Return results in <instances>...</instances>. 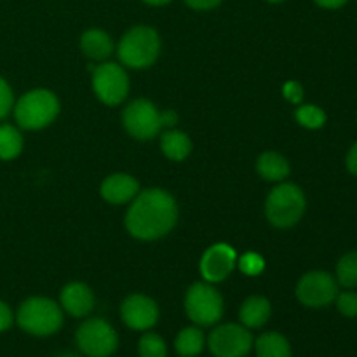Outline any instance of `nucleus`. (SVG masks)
Wrapping results in <instances>:
<instances>
[{
  "label": "nucleus",
  "mask_w": 357,
  "mask_h": 357,
  "mask_svg": "<svg viewBox=\"0 0 357 357\" xmlns=\"http://www.w3.org/2000/svg\"><path fill=\"white\" fill-rule=\"evenodd\" d=\"M268 2H282V0H268Z\"/></svg>",
  "instance_id": "nucleus-37"
},
{
  "label": "nucleus",
  "mask_w": 357,
  "mask_h": 357,
  "mask_svg": "<svg viewBox=\"0 0 357 357\" xmlns=\"http://www.w3.org/2000/svg\"><path fill=\"white\" fill-rule=\"evenodd\" d=\"M75 342L84 356L110 357L119 347V335L110 323L93 317L77 328Z\"/></svg>",
  "instance_id": "nucleus-6"
},
{
  "label": "nucleus",
  "mask_w": 357,
  "mask_h": 357,
  "mask_svg": "<svg viewBox=\"0 0 357 357\" xmlns=\"http://www.w3.org/2000/svg\"><path fill=\"white\" fill-rule=\"evenodd\" d=\"M268 222L278 229H288L305 213V195L295 183H281L268 194L265 202Z\"/></svg>",
  "instance_id": "nucleus-5"
},
{
  "label": "nucleus",
  "mask_w": 357,
  "mask_h": 357,
  "mask_svg": "<svg viewBox=\"0 0 357 357\" xmlns=\"http://www.w3.org/2000/svg\"><path fill=\"white\" fill-rule=\"evenodd\" d=\"M314 2L319 7H323V9H340L349 0H314Z\"/></svg>",
  "instance_id": "nucleus-33"
},
{
  "label": "nucleus",
  "mask_w": 357,
  "mask_h": 357,
  "mask_svg": "<svg viewBox=\"0 0 357 357\" xmlns=\"http://www.w3.org/2000/svg\"><path fill=\"white\" fill-rule=\"evenodd\" d=\"M160 149L171 160H185L192 152V142L183 131H167L160 138Z\"/></svg>",
  "instance_id": "nucleus-21"
},
{
  "label": "nucleus",
  "mask_w": 357,
  "mask_h": 357,
  "mask_svg": "<svg viewBox=\"0 0 357 357\" xmlns=\"http://www.w3.org/2000/svg\"><path fill=\"white\" fill-rule=\"evenodd\" d=\"M239 267L244 274L248 275H257L264 271L265 264H264V258L257 253H248L241 258L239 261Z\"/></svg>",
  "instance_id": "nucleus-28"
},
{
  "label": "nucleus",
  "mask_w": 357,
  "mask_h": 357,
  "mask_svg": "<svg viewBox=\"0 0 357 357\" xmlns=\"http://www.w3.org/2000/svg\"><path fill=\"white\" fill-rule=\"evenodd\" d=\"M16 323L24 333L33 337H49L61 330L63 309L44 296H31L17 309Z\"/></svg>",
  "instance_id": "nucleus-2"
},
{
  "label": "nucleus",
  "mask_w": 357,
  "mask_h": 357,
  "mask_svg": "<svg viewBox=\"0 0 357 357\" xmlns=\"http://www.w3.org/2000/svg\"><path fill=\"white\" fill-rule=\"evenodd\" d=\"M206 345V337L201 328L190 326L178 333L174 340V351L180 357H197L202 354Z\"/></svg>",
  "instance_id": "nucleus-19"
},
{
  "label": "nucleus",
  "mask_w": 357,
  "mask_h": 357,
  "mask_svg": "<svg viewBox=\"0 0 357 357\" xmlns=\"http://www.w3.org/2000/svg\"><path fill=\"white\" fill-rule=\"evenodd\" d=\"M192 9H197V10H208L213 9V7L218 6L222 0H185Z\"/></svg>",
  "instance_id": "nucleus-31"
},
{
  "label": "nucleus",
  "mask_w": 357,
  "mask_h": 357,
  "mask_svg": "<svg viewBox=\"0 0 357 357\" xmlns=\"http://www.w3.org/2000/svg\"><path fill=\"white\" fill-rule=\"evenodd\" d=\"M139 185L131 174L117 173L105 178L101 183V195L110 204H126L138 195Z\"/></svg>",
  "instance_id": "nucleus-15"
},
{
  "label": "nucleus",
  "mask_w": 357,
  "mask_h": 357,
  "mask_svg": "<svg viewBox=\"0 0 357 357\" xmlns=\"http://www.w3.org/2000/svg\"><path fill=\"white\" fill-rule=\"evenodd\" d=\"M282 93H284V98L288 101H291V103L298 105L300 101L303 100V87L302 84L296 82V80H289L288 84H284V89H282Z\"/></svg>",
  "instance_id": "nucleus-29"
},
{
  "label": "nucleus",
  "mask_w": 357,
  "mask_h": 357,
  "mask_svg": "<svg viewBox=\"0 0 357 357\" xmlns=\"http://www.w3.org/2000/svg\"><path fill=\"white\" fill-rule=\"evenodd\" d=\"M61 309L72 317H86L94 309V295L84 282H70L61 291Z\"/></svg>",
  "instance_id": "nucleus-14"
},
{
  "label": "nucleus",
  "mask_w": 357,
  "mask_h": 357,
  "mask_svg": "<svg viewBox=\"0 0 357 357\" xmlns=\"http://www.w3.org/2000/svg\"><path fill=\"white\" fill-rule=\"evenodd\" d=\"M13 108H14L13 89H10V86L7 84V80L0 77V121H3V119L10 114Z\"/></svg>",
  "instance_id": "nucleus-27"
},
{
  "label": "nucleus",
  "mask_w": 357,
  "mask_h": 357,
  "mask_svg": "<svg viewBox=\"0 0 357 357\" xmlns=\"http://www.w3.org/2000/svg\"><path fill=\"white\" fill-rule=\"evenodd\" d=\"M257 357H293L291 344L284 335L278 331H267L261 333L253 342Z\"/></svg>",
  "instance_id": "nucleus-18"
},
{
  "label": "nucleus",
  "mask_w": 357,
  "mask_h": 357,
  "mask_svg": "<svg viewBox=\"0 0 357 357\" xmlns=\"http://www.w3.org/2000/svg\"><path fill=\"white\" fill-rule=\"evenodd\" d=\"M14 323V314L6 302L0 300V333L9 330Z\"/></svg>",
  "instance_id": "nucleus-30"
},
{
  "label": "nucleus",
  "mask_w": 357,
  "mask_h": 357,
  "mask_svg": "<svg viewBox=\"0 0 357 357\" xmlns=\"http://www.w3.org/2000/svg\"><path fill=\"white\" fill-rule=\"evenodd\" d=\"M122 321L135 331L152 330L159 321V307L145 295H131L122 302Z\"/></svg>",
  "instance_id": "nucleus-12"
},
{
  "label": "nucleus",
  "mask_w": 357,
  "mask_h": 357,
  "mask_svg": "<svg viewBox=\"0 0 357 357\" xmlns=\"http://www.w3.org/2000/svg\"><path fill=\"white\" fill-rule=\"evenodd\" d=\"M272 307L265 296H250L244 300L239 310L241 324L248 330H257V328L265 326L271 319Z\"/></svg>",
  "instance_id": "nucleus-16"
},
{
  "label": "nucleus",
  "mask_w": 357,
  "mask_h": 357,
  "mask_svg": "<svg viewBox=\"0 0 357 357\" xmlns=\"http://www.w3.org/2000/svg\"><path fill=\"white\" fill-rule=\"evenodd\" d=\"M257 169L268 181H282L289 174V164L281 153L265 152L258 157Z\"/></svg>",
  "instance_id": "nucleus-20"
},
{
  "label": "nucleus",
  "mask_w": 357,
  "mask_h": 357,
  "mask_svg": "<svg viewBox=\"0 0 357 357\" xmlns=\"http://www.w3.org/2000/svg\"><path fill=\"white\" fill-rule=\"evenodd\" d=\"M160 115H162V124L167 126V128H171V126L178 122V114L174 110H164Z\"/></svg>",
  "instance_id": "nucleus-34"
},
{
  "label": "nucleus",
  "mask_w": 357,
  "mask_h": 357,
  "mask_svg": "<svg viewBox=\"0 0 357 357\" xmlns=\"http://www.w3.org/2000/svg\"><path fill=\"white\" fill-rule=\"evenodd\" d=\"M338 295V282L324 271L307 272L296 284V298L300 303L312 309L328 307Z\"/></svg>",
  "instance_id": "nucleus-10"
},
{
  "label": "nucleus",
  "mask_w": 357,
  "mask_h": 357,
  "mask_svg": "<svg viewBox=\"0 0 357 357\" xmlns=\"http://www.w3.org/2000/svg\"><path fill=\"white\" fill-rule=\"evenodd\" d=\"M160 51V38L153 28L135 26L119 42V59L131 68H146L155 63Z\"/></svg>",
  "instance_id": "nucleus-4"
},
{
  "label": "nucleus",
  "mask_w": 357,
  "mask_h": 357,
  "mask_svg": "<svg viewBox=\"0 0 357 357\" xmlns=\"http://www.w3.org/2000/svg\"><path fill=\"white\" fill-rule=\"evenodd\" d=\"M236 251L229 244H215L209 248L201 260V274L206 281L220 282L230 275L236 267Z\"/></svg>",
  "instance_id": "nucleus-13"
},
{
  "label": "nucleus",
  "mask_w": 357,
  "mask_h": 357,
  "mask_svg": "<svg viewBox=\"0 0 357 357\" xmlns=\"http://www.w3.org/2000/svg\"><path fill=\"white\" fill-rule=\"evenodd\" d=\"M178 220V206L173 195L160 188L139 192L126 215V227L136 239L153 241L173 230Z\"/></svg>",
  "instance_id": "nucleus-1"
},
{
  "label": "nucleus",
  "mask_w": 357,
  "mask_h": 357,
  "mask_svg": "<svg viewBox=\"0 0 357 357\" xmlns=\"http://www.w3.org/2000/svg\"><path fill=\"white\" fill-rule=\"evenodd\" d=\"M345 164H347L349 173L357 176V142L351 146V150H349L347 159H345Z\"/></svg>",
  "instance_id": "nucleus-32"
},
{
  "label": "nucleus",
  "mask_w": 357,
  "mask_h": 357,
  "mask_svg": "<svg viewBox=\"0 0 357 357\" xmlns=\"http://www.w3.org/2000/svg\"><path fill=\"white\" fill-rule=\"evenodd\" d=\"M139 357H167V345L157 333H145L138 344Z\"/></svg>",
  "instance_id": "nucleus-24"
},
{
  "label": "nucleus",
  "mask_w": 357,
  "mask_h": 357,
  "mask_svg": "<svg viewBox=\"0 0 357 357\" xmlns=\"http://www.w3.org/2000/svg\"><path fill=\"white\" fill-rule=\"evenodd\" d=\"M337 282L347 289L357 288V251L345 253L337 264Z\"/></svg>",
  "instance_id": "nucleus-23"
},
{
  "label": "nucleus",
  "mask_w": 357,
  "mask_h": 357,
  "mask_svg": "<svg viewBox=\"0 0 357 357\" xmlns=\"http://www.w3.org/2000/svg\"><path fill=\"white\" fill-rule=\"evenodd\" d=\"M185 310L188 319L197 326H213L223 316V298L213 286L195 282L185 296Z\"/></svg>",
  "instance_id": "nucleus-7"
},
{
  "label": "nucleus",
  "mask_w": 357,
  "mask_h": 357,
  "mask_svg": "<svg viewBox=\"0 0 357 357\" xmlns=\"http://www.w3.org/2000/svg\"><path fill=\"white\" fill-rule=\"evenodd\" d=\"M14 119L21 129L35 131L51 124L59 114V101L51 91L33 89L14 105Z\"/></svg>",
  "instance_id": "nucleus-3"
},
{
  "label": "nucleus",
  "mask_w": 357,
  "mask_h": 357,
  "mask_svg": "<svg viewBox=\"0 0 357 357\" xmlns=\"http://www.w3.org/2000/svg\"><path fill=\"white\" fill-rule=\"evenodd\" d=\"M23 150V136L14 126H0V160H13Z\"/></svg>",
  "instance_id": "nucleus-22"
},
{
  "label": "nucleus",
  "mask_w": 357,
  "mask_h": 357,
  "mask_svg": "<svg viewBox=\"0 0 357 357\" xmlns=\"http://www.w3.org/2000/svg\"><path fill=\"white\" fill-rule=\"evenodd\" d=\"M93 89L105 105L115 107L129 93L128 73L117 63H101L93 70Z\"/></svg>",
  "instance_id": "nucleus-9"
},
{
  "label": "nucleus",
  "mask_w": 357,
  "mask_h": 357,
  "mask_svg": "<svg viewBox=\"0 0 357 357\" xmlns=\"http://www.w3.org/2000/svg\"><path fill=\"white\" fill-rule=\"evenodd\" d=\"M253 335L243 324H222L208 337V347L215 357H246L253 349Z\"/></svg>",
  "instance_id": "nucleus-8"
},
{
  "label": "nucleus",
  "mask_w": 357,
  "mask_h": 357,
  "mask_svg": "<svg viewBox=\"0 0 357 357\" xmlns=\"http://www.w3.org/2000/svg\"><path fill=\"white\" fill-rule=\"evenodd\" d=\"M56 357H80V356H77L75 352H61V354Z\"/></svg>",
  "instance_id": "nucleus-36"
},
{
  "label": "nucleus",
  "mask_w": 357,
  "mask_h": 357,
  "mask_svg": "<svg viewBox=\"0 0 357 357\" xmlns=\"http://www.w3.org/2000/svg\"><path fill=\"white\" fill-rule=\"evenodd\" d=\"M296 121L307 129H319L326 124V114L316 105H302L295 114Z\"/></svg>",
  "instance_id": "nucleus-25"
},
{
  "label": "nucleus",
  "mask_w": 357,
  "mask_h": 357,
  "mask_svg": "<svg viewBox=\"0 0 357 357\" xmlns=\"http://www.w3.org/2000/svg\"><path fill=\"white\" fill-rule=\"evenodd\" d=\"M149 6H164V3H169L171 0H143Z\"/></svg>",
  "instance_id": "nucleus-35"
},
{
  "label": "nucleus",
  "mask_w": 357,
  "mask_h": 357,
  "mask_svg": "<svg viewBox=\"0 0 357 357\" xmlns=\"http://www.w3.org/2000/svg\"><path fill=\"white\" fill-rule=\"evenodd\" d=\"M80 47H82L84 54L96 61H103L108 56L114 52V44H112L110 35L105 33L103 30L98 28H91L80 38Z\"/></svg>",
  "instance_id": "nucleus-17"
},
{
  "label": "nucleus",
  "mask_w": 357,
  "mask_h": 357,
  "mask_svg": "<svg viewBox=\"0 0 357 357\" xmlns=\"http://www.w3.org/2000/svg\"><path fill=\"white\" fill-rule=\"evenodd\" d=\"M124 128L132 138L150 139L160 132L164 128L162 115L157 110L155 105L149 100H135L128 105L122 114Z\"/></svg>",
  "instance_id": "nucleus-11"
},
{
  "label": "nucleus",
  "mask_w": 357,
  "mask_h": 357,
  "mask_svg": "<svg viewBox=\"0 0 357 357\" xmlns=\"http://www.w3.org/2000/svg\"><path fill=\"white\" fill-rule=\"evenodd\" d=\"M337 309L342 316L345 317H357V293L356 291H344L338 293L337 298Z\"/></svg>",
  "instance_id": "nucleus-26"
}]
</instances>
